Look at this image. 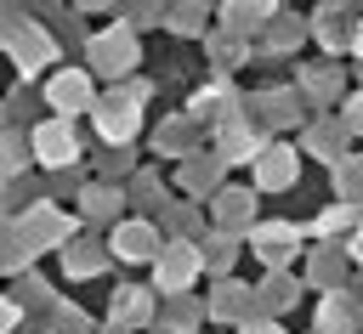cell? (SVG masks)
Wrapping results in <instances>:
<instances>
[{
	"label": "cell",
	"mask_w": 363,
	"mask_h": 334,
	"mask_svg": "<svg viewBox=\"0 0 363 334\" xmlns=\"http://www.w3.org/2000/svg\"><path fill=\"white\" fill-rule=\"evenodd\" d=\"M216 221H221V232H238V226H250V192H238V187L216 192Z\"/></svg>",
	"instance_id": "obj_12"
},
{
	"label": "cell",
	"mask_w": 363,
	"mask_h": 334,
	"mask_svg": "<svg viewBox=\"0 0 363 334\" xmlns=\"http://www.w3.org/2000/svg\"><path fill=\"white\" fill-rule=\"evenodd\" d=\"M199 243H187V238H176V243H159V255H153V289H164V294H187V283L199 277Z\"/></svg>",
	"instance_id": "obj_2"
},
{
	"label": "cell",
	"mask_w": 363,
	"mask_h": 334,
	"mask_svg": "<svg viewBox=\"0 0 363 334\" xmlns=\"http://www.w3.org/2000/svg\"><path fill=\"white\" fill-rule=\"evenodd\" d=\"M340 125H346V130H363V96L346 102V119H340Z\"/></svg>",
	"instance_id": "obj_30"
},
{
	"label": "cell",
	"mask_w": 363,
	"mask_h": 334,
	"mask_svg": "<svg viewBox=\"0 0 363 334\" xmlns=\"http://www.w3.org/2000/svg\"><path fill=\"white\" fill-rule=\"evenodd\" d=\"M289 300H295V283H289L284 272H272V277L255 289V306H261V311H284Z\"/></svg>",
	"instance_id": "obj_15"
},
{
	"label": "cell",
	"mask_w": 363,
	"mask_h": 334,
	"mask_svg": "<svg viewBox=\"0 0 363 334\" xmlns=\"http://www.w3.org/2000/svg\"><path fill=\"white\" fill-rule=\"evenodd\" d=\"M113 317H119V323H147V317H153V300H147L142 289H119V294H113Z\"/></svg>",
	"instance_id": "obj_16"
},
{
	"label": "cell",
	"mask_w": 363,
	"mask_h": 334,
	"mask_svg": "<svg viewBox=\"0 0 363 334\" xmlns=\"http://www.w3.org/2000/svg\"><path fill=\"white\" fill-rule=\"evenodd\" d=\"M199 17H204V11H199L193 0H182V6H170V28H176V34H199Z\"/></svg>",
	"instance_id": "obj_25"
},
{
	"label": "cell",
	"mask_w": 363,
	"mask_h": 334,
	"mask_svg": "<svg viewBox=\"0 0 363 334\" xmlns=\"http://www.w3.org/2000/svg\"><path fill=\"white\" fill-rule=\"evenodd\" d=\"M91 57H96V68H102V74H125V68L136 62V45H130V34H125V28H108V34H96V40H91Z\"/></svg>",
	"instance_id": "obj_9"
},
{
	"label": "cell",
	"mask_w": 363,
	"mask_h": 334,
	"mask_svg": "<svg viewBox=\"0 0 363 334\" xmlns=\"http://www.w3.org/2000/svg\"><path fill=\"white\" fill-rule=\"evenodd\" d=\"M28 147H34V159L40 164H74V130L62 125V119H51V125H40L34 136H28Z\"/></svg>",
	"instance_id": "obj_7"
},
{
	"label": "cell",
	"mask_w": 363,
	"mask_h": 334,
	"mask_svg": "<svg viewBox=\"0 0 363 334\" xmlns=\"http://www.w3.org/2000/svg\"><path fill=\"white\" fill-rule=\"evenodd\" d=\"M306 147H312V153L323 147V159H340V147H346V125H312V130H306Z\"/></svg>",
	"instance_id": "obj_17"
},
{
	"label": "cell",
	"mask_w": 363,
	"mask_h": 334,
	"mask_svg": "<svg viewBox=\"0 0 363 334\" xmlns=\"http://www.w3.org/2000/svg\"><path fill=\"white\" fill-rule=\"evenodd\" d=\"M113 209H119V192L113 187H85V215L91 221H108Z\"/></svg>",
	"instance_id": "obj_20"
},
{
	"label": "cell",
	"mask_w": 363,
	"mask_h": 334,
	"mask_svg": "<svg viewBox=\"0 0 363 334\" xmlns=\"http://www.w3.org/2000/svg\"><path fill=\"white\" fill-rule=\"evenodd\" d=\"M340 272H346V260H340V255H312V283L340 289Z\"/></svg>",
	"instance_id": "obj_22"
},
{
	"label": "cell",
	"mask_w": 363,
	"mask_h": 334,
	"mask_svg": "<svg viewBox=\"0 0 363 334\" xmlns=\"http://www.w3.org/2000/svg\"><path fill=\"white\" fill-rule=\"evenodd\" d=\"M244 334H284L278 323H244Z\"/></svg>",
	"instance_id": "obj_34"
},
{
	"label": "cell",
	"mask_w": 363,
	"mask_h": 334,
	"mask_svg": "<svg viewBox=\"0 0 363 334\" xmlns=\"http://www.w3.org/2000/svg\"><path fill=\"white\" fill-rule=\"evenodd\" d=\"M250 249H255L267 266H284V260L295 255V226H289V221H261V226H250Z\"/></svg>",
	"instance_id": "obj_6"
},
{
	"label": "cell",
	"mask_w": 363,
	"mask_h": 334,
	"mask_svg": "<svg viewBox=\"0 0 363 334\" xmlns=\"http://www.w3.org/2000/svg\"><path fill=\"white\" fill-rule=\"evenodd\" d=\"M57 328H62V334H79L85 323H79V311H68V306H62V311H57Z\"/></svg>",
	"instance_id": "obj_31"
},
{
	"label": "cell",
	"mask_w": 363,
	"mask_h": 334,
	"mask_svg": "<svg viewBox=\"0 0 363 334\" xmlns=\"http://www.w3.org/2000/svg\"><path fill=\"white\" fill-rule=\"evenodd\" d=\"M357 51H363V23H357Z\"/></svg>",
	"instance_id": "obj_35"
},
{
	"label": "cell",
	"mask_w": 363,
	"mask_h": 334,
	"mask_svg": "<svg viewBox=\"0 0 363 334\" xmlns=\"http://www.w3.org/2000/svg\"><path fill=\"white\" fill-rule=\"evenodd\" d=\"M68 272H74V277L102 272V249H96V243H91V249H85V243H68Z\"/></svg>",
	"instance_id": "obj_21"
},
{
	"label": "cell",
	"mask_w": 363,
	"mask_h": 334,
	"mask_svg": "<svg viewBox=\"0 0 363 334\" xmlns=\"http://www.w3.org/2000/svg\"><path fill=\"white\" fill-rule=\"evenodd\" d=\"M216 164H221V159H193V164L182 170V175H187V187H193V192H204V187L216 181Z\"/></svg>",
	"instance_id": "obj_26"
},
{
	"label": "cell",
	"mask_w": 363,
	"mask_h": 334,
	"mask_svg": "<svg viewBox=\"0 0 363 334\" xmlns=\"http://www.w3.org/2000/svg\"><path fill=\"white\" fill-rule=\"evenodd\" d=\"M187 142H193V130H187V125H182V119H170V125H164V130H159V147H164V153H176V147H182V153H187Z\"/></svg>",
	"instance_id": "obj_28"
},
{
	"label": "cell",
	"mask_w": 363,
	"mask_h": 334,
	"mask_svg": "<svg viewBox=\"0 0 363 334\" xmlns=\"http://www.w3.org/2000/svg\"><path fill=\"white\" fill-rule=\"evenodd\" d=\"M346 255H352V260H357V266H363V226H357V232H352V249H346Z\"/></svg>",
	"instance_id": "obj_33"
},
{
	"label": "cell",
	"mask_w": 363,
	"mask_h": 334,
	"mask_svg": "<svg viewBox=\"0 0 363 334\" xmlns=\"http://www.w3.org/2000/svg\"><path fill=\"white\" fill-rule=\"evenodd\" d=\"M45 102H51L57 113H85V108H96V91H91V79H85L79 68H62V74L45 85Z\"/></svg>",
	"instance_id": "obj_3"
},
{
	"label": "cell",
	"mask_w": 363,
	"mask_h": 334,
	"mask_svg": "<svg viewBox=\"0 0 363 334\" xmlns=\"http://www.w3.org/2000/svg\"><path fill=\"white\" fill-rule=\"evenodd\" d=\"M250 311H255V294H250L244 283L221 277V289L210 294V317H250Z\"/></svg>",
	"instance_id": "obj_11"
},
{
	"label": "cell",
	"mask_w": 363,
	"mask_h": 334,
	"mask_svg": "<svg viewBox=\"0 0 363 334\" xmlns=\"http://www.w3.org/2000/svg\"><path fill=\"white\" fill-rule=\"evenodd\" d=\"M142 96H147V85H125L119 96H108V102H96L91 108V119H96V130H102V142H130L136 136V125H142Z\"/></svg>",
	"instance_id": "obj_1"
},
{
	"label": "cell",
	"mask_w": 363,
	"mask_h": 334,
	"mask_svg": "<svg viewBox=\"0 0 363 334\" xmlns=\"http://www.w3.org/2000/svg\"><path fill=\"white\" fill-rule=\"evenodd\" d=\"M233 255H238L233 232H216V238H210V249H199V260H204L210 272H233Z\"/></svg>",
	"instance_id": "obj_18"
},
{
	"label": "cell",
	"mask_w": 363,
	"mask_h": 334,
	"mask_svg": "<svg viewBox=\"0 0 363 334\" xmlns=\"http://www.w3.org/2000/svg\"><path fill=\"white\" fill-rule=\"evenodd\" d=\"M68 238H74V221H68V215H57L51 204L28 209V221H23V243H28V249H57V243H68Z\"/></svg>",
	"instance_id": "obj_4"
},
{
	"label": "cell",
	"mask_w": 363,
	"mask_h": 334,
	"mask_svg": "<svg viewBox=\"0 0 363 334\" xmlns=\"http://www.w3.org/2000/svg\"><path fill=\"white\" fill-rule=\"evenodd\" d=\"M255 147H261V136H255V130L227 125V130H221V153H216V159H227V164H233V159H255Z\"/></svg>",
	"instance_id": "obj_14"
},
{
	"label": "cell",
	"mask_w": 363,
	"mask_h": 334,
	"mask_svg": "<svg viewBox=\"0 0 363 334\" xmlns=\"http://www.w3.org/2000/svg\"><path fill=\"white\" fill-rule=\"evenodd\" d=\"M23 147H28L23 136H0V170H6V175L23 170Z\"/></svg>",
	"instance_id": "obj_27"
},
{
	"label": "cell",
	"mask_w": 363,
	"mask_h": 334,
	"mask_svg": "<svg viewBox=\"0 0 363 334\" xmlns=\"http://www.w3.org/2000/svg\"><path fill=\"white\" fill-rule=\"evenodd\" d=\"M295 181V147L261 142L255 147V187H289Z\"/></svg>",
	"instance_id": "obj_5"
},
{
	"label": "cell",
	"mask_w": 363,
	"mask_h": 334,
	"mask_svg": "<svg viewBox=\"0 0 363 334\" xmlns=\"http://www.w3.org/2000/svg\"><path fill=\"white\" fill-rule=\"evenodd\" d=\"M11 323H17V306H11V300H0V334H6Z\"/></svg>",
	"instance_id": "obj_32"
},
{
	"label": "cell",
	"mask_w": 363,
	"mask_h": 334,
	"mask_svg": "<svg viewBox=\"0 0 363 334\" xmlns=\"http://www.w3.org/2000/svg\"><path fill=\"white\" fill-rule=\"evenodd\" d=\"M221 102L233 108V96H227L221 85H210V91H199V96H193V119H216V113H221Z\"/></svg>",
	"instance_id": "obj_23"
},
{
	"label": "cell",
	"mask_w": 363,
	"mask_h": 334,
	"mask_svg": "<svg viewBox=\"0 0 363 334\" xmlns=\"http://www.w3.org/2000/svg\"><path fill=\"white\" fill-rule=\"evenodd\" d=\"M227 11H233V28H255L267 17V0H233Z\"/></svg>",
	"instance_id": "obj_24"
},
{
	"label": "cell",
	"mask_w": 363,
	"mask_h": 334,
	"mask_svg": "<svg viewBox=\"0 0 363 334\" xmlns=\"http://www.w3.org/2000/svg\"><path fill=\"white\" fill-rule=\"evenodd\" d=\"M113 255L119 260H153L159 255V232L147 221H119L113 226Z\"/></svg>",
	"instance_id": "obj_8"
},
{
	"label": "cell",
	"mask_w": 363,
	"mask_h": 334,
	"mask_svg": "<svg viewBox=\"0 0 363 334\" xmlns=\"http://www.w3.org/2000/svg\"><path fill=\"white\" fill-rule=\"evenodd\" d=\"M238 57H244L238 40H216V62H221V68H238Z\"/></svg>",
	"instance_id": "obj_29"
},
{
	"label": "cell",
	"mask_w": 363,
	"mask_h": 334,
	"mask_svg": "<svg viewBox=\"0 0 363 334\" xmlns=\"http://www.w3.org/2000/svg\"><path fill=\"white\" fill-rule=\"evenodd\" d=\"M193 323H199V306H193L187 294H170V306H164V328H182V334H193Z\"/></svg>",
	"instance_id": "obj_19"
},
{
	"label": "cell",
	"mask_w": 363,
	"mask_h": 334,
	"mask_svg": "<svg viewBox=\"0 0 363 334\" xmlns=\"http://www.w3.org/2000/svg\"><path fill=\"white\" fill-rule=\"evenodd\" d=\"M352 323H357V306H352V294H346V289H323L318 328H323V334H352Z\"/></svg>",
	"instance_id": "obj_10"
},
{
	"label": "cell",
	"mask_w": 363,
	"mask_h": 334,
	"mask_svg": "<svg viewBox=\"0 0 363 334\" xmlns=\"http://www.w3.org/2000/svg\"><path fill=\"white\" fill-rule=\"evenodd\" d=\"M335 192H340L346 204L363 198V153H340V159H335Z\"/></svg>",
	"instance_id": "obj_13"
}]
</instances>
